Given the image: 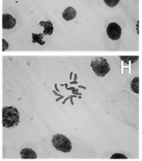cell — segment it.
<instances>
[{"mask_svg":"<svg viewBox=\"0 0 142 161\" xmlns=\"http://www.w3.org/2000/svg\"><path fill=\"white\" fill-rule=\"evenodd\" d=\"M20 122V114L17 108L13 106H4L2 109V125L4 128H14Z\"/></svg>","mask_w":142,"mask_h":161,"instance_id":"cell-1","label":"cell"},{"mask_svg":"<svg viewBox=\"0 0 142 161\" xmlns=\"http://www.w3.org/2000/svg\"><path fill=\"white\" fill-rule=\"evenodd\" d=\"M51 142L52 146L59 152L69 153L72 149V144L68 138L62 133H57L53 135Z\"/></svg>","mask_w":142,"mask_h":161,"instance_id":"cell-2","label":"cell"},{"mask_svg":"<svg viewBox=\"0 0 142 161\" xmlns=\"http://www.w3.org/2000/svg\"><path fill=\"white\" fill-rule=\"evenodd\" d=\"M90 67L94 74L100 77H104L111 69L107 60L102 57L94 58L90 62Z\"/></svg>","mask_w":142,"mask_h":161,"instance_id":"cell-3","label":"cell"},{"mask_svg":"<svg viewBox=\"0 0 142 161\" xmlns=\"http://www.w3.org/2000/svg\"><path fill=\"white\" fill-rule=\"evenodd\" d=\"M121 28L115 22L110 23L106 28V33L112 40H117L121 35Z\"/></svg>","mask_w":142,"mask_h":161,"instance_id":"cell-4","label":"cell"},{"mask_svg":"<svg viewBox=\"0 0 142 161\" xmlns=\"http://www.w3.org/2000/svg\"><path fill=\"white\" fill-rule=\"evenodd\" d=\"M16 24V19L10 14L4 13L2 16V28L4 30L13 28Z\"/></svg>","mask_w":142,"mask_h":161,"instance_id":"cell-5","label":"cell"},{"mask_svg":"<svg viewBox=\"0 0 142 161\" xmlns=\"http://www.w3.org/2000/svg\"><path fill=\"white\" fill-rule=\"evenodd\" d=\"M21 158L22 159H36L37 158V154L34 150L30 148H24L21 150L19 152Z\"/></svg>","mask_w":142,"mask_h":161,"instance_id":"cell-6","label":"cell"},{"mask_svg":"<svg viewBox=\"0 0 142 161\" xmlns=\"http://www.w3.org/2000/svg\"><path fill=\"white\" fill-rule=\"evenodd\" d=\"M62 15V18L65 21H68L74 19L75 18L77 15V11L73 7L68 6L64 9Z\"/></svg>","mask_w":142,"mask_h":161,"instance_id":"cell-7","label":"cell"},{"mask_svg":"<svg viewBox=\"0 0 142 161\" xmlns=\"http://www.w3.org/2000/svg\"><path fill=\"white\" fill-rule=\"evenodd\" d=\"M39 25L43 27V35H51L53 33V26L52 23L50 21H41L39 23Z\"/></svg>","mask_w":142,"mask_h":161,"instance_id":"cell-8","label":"cell"},{"mask_svg":"<svg viewBox=\"0 0 142 161\" xmlns=\"http://www.w3.org/2000/svg\"><path fill=\"white\" fill-rule=\"evenodd\" d=\"M121 60L123 61L125 64H134L139 59V56L135 55V56H119Z\"/></svg>","mask_w":142,"mask_h":161,"instance_id":"cell-9","label":"cell"},{"mask_svg":"<svg viewBox=\"0 0 142 161\" xmlns=\"http://www.w3.org/2000/svg\"><path fill=\"white\" fill-rule=\"evenodd\" d=\"M131 90L136 94H139V77H134L131 82Z\"/></svg>","mask_w":142,"mask_h":161,"instance_id":"cell-10","label":"cell"},{"mask_svg":"<svg viewBox=\"0 0 142 161\" xmlns=\"http://www.w3.org/2000/svg\"><path fill=\"white\" fill-rule=\"evenodd\" d=\"M31 36H32V42L33 43H38L41 45L45 44V42L42 40V39L43 38V34H37V33H33L31 34Z\"/></svg>","mask_w":142,"mask_h":161,"instance_id":"cell-11","label":"cell"},{"mask_svg":"<svg viewBox=\"0 0 142 161\" xmlns=\"http://www.w3.org/2000/svg\"><path fill=\"white\" fill-rule=\"evenodd\" d=\"M111 159H128V157L121 153H114L110 157Z\"/></svg>","mask_w":142,"mask_h":161,"instance_id":"cell-12","label":"cell"},{"mask_svg":"<svg viewBox=\"0 0 142 161\" xmlns=\"http://www.w3.org/2000/svg\"><path fill=\"white\" fill-rule=\"evenodd\" d=\"M120 0H104L105 4L109 7H114L117 5Z\"/></svg>","mask_w":142,"mask_h":161,"instance_id":"cell-13","label":"cell"},{"mask_svg":"<svg viewBox=\"0 0 142 161\" xmlns=\"http://www.w3.org/2000/svg\"><path fill=\"white\" fill-rule=\"evenodd\" d=\"M2 42H3V44H2L3 48H2V50L3 51H6L8 48V47H9L8 43L4 39H3Z\"/></svg>","mask_w":142,"mask_h":161,"instance_id":"cell-14","label":"cell"}]
</instances>
